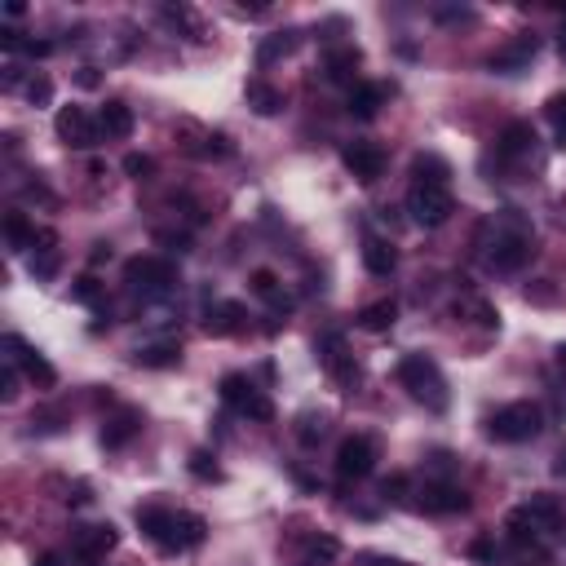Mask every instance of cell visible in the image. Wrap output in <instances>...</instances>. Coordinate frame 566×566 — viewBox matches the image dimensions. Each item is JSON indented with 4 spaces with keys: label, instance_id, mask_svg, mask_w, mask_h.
I'll use <instances>...</instances> for the list:
<instances>
[{
    "label": "cell",
    "instance_id": "6da1fadb",
    "mask_svg": "<svg viewBox=\"0 0 566 566\" xmlns=\"http://www.w3.org/2000/svg\"><path fill=\"white\" fill-rule=\"evenodd\" d=\"M399 385L416 403H425L430 412H443L447 407V381H443V372H438V363L430 354H403L399 359Z\"/></svg>",
    "mask_w": 566,
    "mask_h": 566
},
{
    "label": "cell",
    "instance_id": "7a4b0ae2",
    "mask_svg": "<svg viewBox=\"0 0 566 566\" xmlns=\"http://www.w3.org/2000/svg\"><path fill=\"white\" fill-rule=\"evenodd\" d=\"M540 430H545V416H540L536 403H509L487 421V434L496 443H531Z\"/></svg>",
    "mask_w": 566,
    "mask_h": 566
},
{
    "label": "cell",
    "instance_id": "3957f363",
    "mask_svg": "<svg viewBox=\"0 0 566 566\" xmlns=\"http://www.w3.org/2000/svg\"><path fill=\"white\" fill-rule=\"evenodd\" d=\"M407 213H412L416 226H430V230H434V226H443V221L456 213V199H452L447 186H412Z\"/></svg>",
    "mask_w": 566,
    "mask_h": 566
},
{
    "label": "cell",
    "instance_id": "277c9868",
    "mask_svg": "<svg viewBox=\"0 0 566 566\" xmlns=\"http://www.w3.org/2000/svg\"><path fill=\"white\" fill-rule=\"evenodd\" d=\"M58 137L71 146V151H93L102 142V128H97V115H89L84 106H62L58 120H53Z\"/></svg>",
    "mask_w": 566,
    "mask_h": 566
},
{
    "label": "cell",
    "instance_id": "5b68a950",
    "mask_svg": "<svg viewBox=\"0 0 566 566\" xmlns=\"http://www.w3.org/2000/svg\"><path fill=\"white\" fill-rule=\"evenodd\" d=\"M120 545V531L111 523H97V527H75L71 531V558L80 566H97L111 549Z\"/></svg>",
    "mask_w": 566,
    "mask_h": 566
},
{
    "label": "cell",
    "instance_id": "8992f818",
    "mask_svg": "<svg viewBox=\"0 0 566 566\" xmlns=\"http://www.w3.org/2000/svg\"><path fill=\"white\" fill-rule=\"evenodd\" d=\"M124 279H128L133 288L164 292V288L177 283V266L164 261V257H133V261H124Z\"/></svg>",
    "mask_w": 566,
    "mask_h": 566
},
{
    "label": "cell",
    "instance_id": "52a82bcc",
    "mask_svg": "<svg viewBox=\"0 0 566 566\" xmlns=\"http://www.w3.org/2000/svg\"><path fill=\"white\" fill-rule=\"evenodd\" d=\"M4 345L13 350V354H9V363H18V368H22V376H27L31 385H40V390H53V385H58V368H53L40 350H31V345H27L22 337H13V332L4 337Z\"/></svg>",
    "mask_w": 566,
    "mask_h": 566
},
{
    "label": "cell",
    "instance_id": "ba28073f",
    "mask_svg": "<svg viewBox=\"0 0 566 566\" xmlns=\"http://www.w3.org/2000/svg\"><path fill=\"white\" fill-rule=\"evenodd\" d=\"M376 469V443L368 438V434H354V438H345L341 447H337V474L350 483H359V478H368Z\"/></svg>",
    "mask_w": 566,
    "mask_h": 566
},
{
    "label": "cell",
    "instance_id": "9c48e42d",
    "mask_svg": "<svg viewBox=\"0 0 566 566\" xmlns=\"http://www.w3.org/2000/svg\"><path fill=\"white\" fill-rule=\"evenodd\" d=\"M319 363H323V372H328L332 381H341V385H354V381H359V363H354V354L345 350V341H341L337 332L319 341Z\"/></svg>",
    "mask_w": 566,
    "mask_h": 566
},
{
    "label": "cell",
    "instance_id": "30bf717a",
    "mask_svg": "<svg viewBox=\"0 0 566 566\" xmlns=\"http://www.w3.org/2000/svg\"><path fill=\"white\" fill-rule=\"evenodd\" d=\"M341 164L359 177V182H376L381 173H385V151L381 146H372V142H350L345 151H341Z\"/></svg>",
    "mask_w": 566,
    "mask_h": 566
},
{
    "label": "cell",
    "instance_id": "8fae6325",
    "mask_svg": "<svg viewBox=\"0 0 566 566\" xmlns=\"http://www.w3.org/2000/svg\"><path fill=\"white\" fill-rule=\"evenodd\" d=\"M527 257H531V235H527V230L496 235V244H492V266H496V270L514 275V270L527 266Z\"/></svg>",
    "mask_w": 566,
    "mask_h": 566
},
{
    "label": "cell",
    "instance_id": "7c38bea8",
    "mask_svg": "<svg viewBox=\"0 0 566 566\" xmlns=\"http://www.w3.org/2000/svg\"><path fill=\"white\" fill-rule=\"evenodd\" d=\"M416 509H421V514H465V509H469V496H465L461 487H452V483H434V487L421 492Z\"/></svg>",
    "mask_w": 566,
    "mask_h": 566
},
{
    "label": "cell",
    "instance_id": "4fadbf2b",
    "mask_svg": "<svg viewBox=\"0 0 566 566\" xmlns=\"http://www.w3.org/2000/svg\"><path fill=\"white\" fill-rule=\"evenodd\" d=\"M536 53H540V40H536V35H518V40H509L505 49L492 53V71H509V75H514V71H523Z\"/></svg>",
    "mask_w": 566,
    "mask_h": 566
},
{
    "label": "cell",
    "instance_id": "5bb4252c",
    "mask_svg": "<svg viewBox=\"0 0 566 566\" xmlns=\"http://www.w3.org/2000/svg\"><path fill=\"white\" fill-rule=\"evenodd\" d=\"M204 536H208V523H204L199 514H177V518H173V536H168V545H164V554H182V549H199V545H204Z\"/></svg>",
    "mask_w": 566,
    "mask_h": 566
},
{
    "label": "cell",
    "instance_id": "9a60e30c",
    "mask_svg": "<svg viewBox=\"0 0 566 566\" xmlns=\"http://www.w3.org/2000/svg\"><path fill=\"white\" fill-rule=\"evenodd\" d=\"M133 106H124V102H106L102 111H97V128H102V137H111V142H124L128 133H133Z\"/></svg>",
    "mask_w": 566,
    "mask_h": 566
},
{
    "label": "cell",
    "instance_id": "2e32d148",
    "mask_svg": "<svg viewBox=\"0 0 566 566\" xmlns=\"http://www.w3.org/2000/svg\"><path fill=\"white\" fill-rule=\"evenodd\" d=\"M137 430H142V416H137L133 407H120V412L102 425V447H106V452H120V447H124Z\"/></svg>",
    "mask_w": 566,
    "mask_h": 566
},
{
    "label": "cell",
    "instance_id": "e0dca14e",
    "mask_svg": "<svg viewBox=\"0 0 566 566\" xmlns=\"http://www.w3.org/2000/svg\"><path fill=\"white\" fill-rule=\"evenodd\" d=\"M173 518H177V514L164 509V505H142V509H137V527H142V536L155 540L159 549H164L168 536H173Z\"/></svg>",
    "mask_w": 566,
    "mask_h": 566
},
{
    "label": "cell",
    "instance_id": "ac0fdd59",
    "mask_svg": "<svg viewBox=\"0 0 566 566\" xmlns=\"http://www.w3.org/2000/svg\"><path fill=\"white\" fill-rule=\"evenodd\" d=\"M239 328H244V306H235V301L208 306V314H204V332L208 337H235Z\"/></svg>",
    "mask_w": 566,
    "mask_h": 566
},
{
    "label": "cell",
    "instance_id": "d6986e66",
    "mask_svg": "<svg viewBox=\"0 0 566 566\" xmlns=\"http://www.w3.org/2000/svg\"><path fill=\"white\" fill-rule=\"evenodd\" d=\"M359 62H363L359 44H332V49H328V58H323V71H328V80H341V84H350Z\"/></svg>",
    "mask_w": 566,
    "mask_h": 566
},
{
    "label": "cell",
    "instance_id": "ffe728a7",
    "mask_svg": "<svg viewBox=\"0 0 566 566\" xmlns=\"http://www.w3.org/2000/svg\"><path fill=\"white\" fill-rule=\"evenodd\" d=\"M363 266H368V275L385 279V275H394V266H399V252H394L385 239L368 235V239H363Z\"/></svg>",
    "mask_w": 566,
    "mask_h": 566
},
{
    "label": "cell",
    "instance_id": "44dd1931",
    "mask_svg": "<svg viewBox=\"0 0 566 566\" xmlns=\"http://www.w3.org/2000/svg\"><path fill=\"white\" fill-rule=\"evenodd\" d=\"M531 142H536V128H531V120H509L505 124V133H500V155L505 159H514V155H527L531 151Z\"/></svg>",
    "mask_w": 566,
    "mask_h": 566
},
{
    "label": "cell",
    "instance_id": "7402d4cb",
    "mask_svg": "<svg viewBox=\"0 0 566 566\" xmlns=\"http://www.w3.org/2000/svg\"><path fill=\"white\" fill-rule=\"evenodd\" d=\"M133 363H137V368H155V372L177 368V363H182V345H177V341H155V345H142V350L133 354Z\"/></svg>",
    "mask_w": 566,
    "mask_h": 566
},
{
    "label": "cell",
    "instance_id": "603a6c76",
    "mask_svg": "<svg viewBox=\"0 0 566 566\" xmlns=\"http://www.w3.org/2000/svg\"><path fill=\"white\" fill-rule=\"evenodd\" d=\"M394 319H399V306H394L390 297L368 301V306L359 310V328H363V332H390V328H394Z\"/></svg>",
    "mask_w": 566,
    "mask_h": 566
},
{
    "label": "cell",
    "instance_id": "cb8c5ba5",
    "mask_svg": "<svg viewBox=\"0 0 566 566\" xmlns=\"http://www.w3.org/2000/svg\"><path fill=\"white\" fill-rule=\"evenodd\" d=\"M341 558V540L337 536H310L301 549V566H332Z\"/></svg>",
    "mask_w": 566,
    "mask_h": 566
},
{
    "label": "cell",
    "instance_id": "d4e9b609",
    "mask_svg": "<svg viewBox=\"0 0 566 566\" xmlns=\"http://www.w3.org/2000/svg\"><path fill=\"white\" fill-rule=\"evenodd\" d=\"M381 102H385L381 84H354L350 89V115H359V120H372L381 111Z\"/></svg>",
    "mask_w": 566,
    "mask_h": 566
},
{
    "label": "cell",
    "instance_id": "484cf974",
    "mask_svg": "<svg viewBox=\"0 0 566 566\" xmlns=\"http://www.w3.org/2000/svg\"><path fill=\"white\" fill-rule=\"evenodd\" d=\"M248 288H252V292H257L261 301H270L275 310H283V314H288V306H292V301L283 297V288H279V275H275V270H252Z\"/></svg>",
    "mask_w": 566,
    "mask_h": 566
},
{
    "label": "cell",
    "instance_id": "4316f807",
    "mask_svg": "<svg viewBox=\"0 0 566 566\" xmlns=\"http://www.w3.org/2000/svg\"><path fill=\"white\" fill-rule=\"evenodd\" d=\"M412 173H416V186H447V177H452L447 159H438V155H416Z\"/></svg>",
    "mask_w": 566,
    "mask_h": 566
},
{
    "label": "cell",
    "instance_id": "83f0119b",
    "mask_svg": "<svg viewBox=\"0 0 566 566\" xmlns=\"http://www.w3.org/2000/svg\"><path fill=\"white\" fill-rule=\"evenodd\" d=\"M248 106H252L257 115H275V111L283 106V93H279L275 84H266V80H248Z\"/></svg>",
    "mask_w": 566,
    "mask_h": 566
},
{
    "label": "cell",
    "instance_id": "f1b7e54d",
    "mask_svg": "<svg viewBox=\"0 0 566 566\" xmlns=\"http://www.w3.org/2000/svg\"><path fill=\"white\" fill-rule=\"evenodd\" d=\"M4 239H9V248H35V226L22 217V213H4Z\"/></svg>",
    "mask_w": 566,
    "mask_h": 566
},
{
    "label": "cell",
    "instance_id": "f546056e",
    "mask_svg": "<svg viewBox=\"0 0 566 566\" xmlns=\"http://www.w3.org/2000/svg\"><path fill=\"white\" fill-rule=\"evenodd\" d=\"M527 514H531V523L545 531V527H558V518H562V505H558L554 496H545V492H540V496H531V500H527Z\"/></svg>",
    "mask_w": 566,
    "mask_h": 566
},
{
    "label": "cell",
    "instance_id": "4dcf8cb0",
    "mask_svg": "<svg viewBox=\"0 0 566 566\" xmlns=\"http://www.w3.org/2000/svg\"><path fill=\"white\" fill-rule=\"evenodd\" d=\"M505 531H509V540H514V545H536V536H540V527L531 523L527 505H523V509H514V514L505 518Z\"/></svg>",
    "mask_w": 566,
    "mask_h": 566
},
{
    "label": "cell",
    "instance_id": "1f68e13d",
    "mask_svg": "<svg viewBox=\"0 0 566 566\" xmlns=\"http://www.w3.org/2000/svg\"><path fill=\"white\" fill-rule=\"evenodd\" d=\"M217 390H221V403L239 412V407L248 403V394H252V381H248V376H239V372H230V376H221V385H217Z\"/></svg>",
    "mask_w": 566,
    "mask_h": 566
},
{
    "label": "cell",
    "instance_id": "d6a6232c",
    "mask_svg": "<svg viewBox=\"0 0 566 566\" xmlns=\"http://www.w3.org/2000/svg\"><path fill=\"white\" fill-rule=\"evenodd\" d=\"M323 434H328V416H314V412H301L297 416V443L301 447H314Z\"/></svg>",
    "mask_w": 566,
    "mask_h": 566
},
{
    "label": "cell",
    "instance_id": "836d02e7",
    "mask_svg": "<svg viewBox=\"0 0 566 566\" xmlns=\"http://www.w3.org/2000/svg\"><path fill=\"white\" fill-rule=\"evenodd\" d=\"M292 49H297V31H279V35L261 40L257 62H275V58H283V53H292Z\"/></svg>",
    "mask_w": 566,
    "mask_h": 566
},
{
    "label": "cell",
    "instance_id": "e575fe53",
    "mask_svg": "<svg viewBox=\"0 0 566 566\" xmlns=\"http://www.w3.org/2000/svg\"><path fill=\"white\" fill-rule=\"evenodd\" d=\"M239 416H248V421H275V403H270L261 390H252V394H248V403L239 407Z\"/></svg>",
    "mask_w": 566,
    "mask_h": 566
},
{
    "label": "cell",
    "instance_id": "d590c367",
    "mask_svg": "<svg viewBox=\"0 0 566 566\" xmlns=\"http://www.w3.org/2000/svg\"><path fill=\"white\" fill-rule=\"evenodd\" d=\"M545 115L558 124V151H566V89H562V93H554V97L545 102Z\"/></svg>",
    "mask_w": 566,
    "mask_h": 566
},
{
    "label": "cell",
    "instance_id": "8d00e7d4",
    "mask_svg": "<svg viewBox=\"0 0 566 566\" xmlns=\"http://www.w3.org/2000/svg\"><path fill=\"white\" fill-rule=\"evenodd\" d=\"M120 168H124L133 182H142V177H151V173H155V159H151V155H142V151H128Z\"/></svg>",
    "mask_w": 566,
    "mask_h": 566
},
{
    "label": "cell",
    "instance_id": "74e56055",
    "mask_svg": "<svg viewBox=\"0 0 566 566\" xmlns=\"http://www.w3.org/2000/svg\"><path fill=\"white\" fill-rule=\"evenodd\" d=\"M190 474L204 478V483H208V478H221V469H217V461H213L208 452H190Z\"/></svg>",
    "mask_w": 566,
    "mask_h": 566
},
{
    "label": "cell",
    "instance_id": "f35d334b",
    "mask_svg": "<svg viewBox=\"0 0 566 566\" xmlns=\"http://www.w3.org/2000/svg\"><path fill=\"white\" fill-rule=\"evenodd\" d=\"M31 275L35 279H53L58 275V252H35L31 257Z\"/></svg>",
    "mask_w": 566,
    "mask_h": 566
},
{
    "label": "cell",
    "instance_id": "ab89813d",
    "mask_svg": "<svg viewBox=\"0 0 566 566\" xmlns=\"http://www.w3.org/2000/svg\"><path fill=\"white\" fill-rule=\"evenodd\" d=\"M403 496H407V474H394V478L381 483V500H394V505H399Z\"/></svg>",
    "mask_w": 566,
    "mask_h": 566
},
{
    "label": "cell",
    "instance_id": "60d3db41",
    "mask_svg": "<svg viewBox=\"0 0 566 566\" xmlns=\"http://www.w3.org/2000/svg\"><path fill=\"white\" fill-rule=\"evenodd\" d=\"M71 297H75V301H84V306H93V301H97V279H93V275H84V279H75V288H71Z\"/></svg>",
    "mask_w": 566,
    "mask_h": 566
},
{
    "label": "cell",
    "instance_id": "b9f144b4",
    "mask_svg": "<svg viewBox=\"0 0 566 566\" xmlns=\"http://www.w3.org/2000/svg\"><path fill=\"white\" fill-rule=\"evenodd\" d=\"M469 558H474V562H492V558H496V540H492V536L469 540Z\"/></svg>",
    "mask_w": 566,
    "mask_h": 566
},
{
    "label": "cell",
    "instance_id": "7bdbcfd3",
    "mask_svg": "<svg viewBox=\"0 0 566 566\" xmlns=\"http://www.w3.org/2000/svg\"><path fill=\"white\" fill-rule=\"evenodd\" d=\"M27 97H31V102H35V106H44V102H49V97H53V84H49V80H44V75H35V80H31V84H27Z\"/></svg>",
    "mask_w": 566,
    "mask_h": 566
},
{
    "label": "cell",
    "instance_id": "ee69618b",
    "mask_svg": "<svg viewBox=\"0 0 566 566\" xmlns=\"http://www.w3.org/2000/svg\"><path fill=\"white\" fill-rule=\"evenodd\" d=\"M22 53H27V58H49V53H53V40H27Z\"/></svg>",
    "mask_w": 566,
    "mask_h": 566
},
{
    "label": "cell",
    "instance_id": "f6af8a7d",
    "mask_svg": "<svg viewBox=\"0 0 566 566\" xmlns=\"http://www.w3.org/2000/svg\"><path fill=\"white\" fill-rule=\"evenodd\" d=\"M545 283H549V279H545ZM545 283H540V288H527V301H540V306H554V301H558V292H554V288H545Z\"/></svg>",
    "mask_w": 566,
    "mask_h": 566
},
{
    "label": "cell",
    "instance_id": "bcb514c9",
    "mask_svg": "<svg viewBox=\"0 0 566 566\" xmlns=\"http://www.w3.org/2000/svg\"><path fill=\"white\" fill-rule=\"evenodd\" d=\"M80 89H97V66H80Z\"/></svg>",
    "mask_w": 566,
    "mask_h": 566
},
{
    "label": "cell",
    "instance_id": "7dc6e473",
    "mask_svg": "<svg viewBox=\"0 0 566 566\" xmlns=\"http://www.w3.org/2000/svg\"><path fill=\"white\" fill-rule=\"evenodd\" d=\"M102 261H111V248L106 244H93V266H102Z\"/></svg>",
    "mask_w": 566,
    "mask_h": 566
},
{
    "label": "cell",
    "instance_id": "c3c4849f",
    "mask_svg": "<svg viewBox=\"0 0 566 566\" xmlns=\"http://www.w3.org/2000/svg\"><path fill=\"white\" fill-rule=\"evenodd\" d=\"M4 13H9V18H22V13H27V4H22V0H9V4H4Z\"/></svg>",
    "mask_w": 566,
    "mask_h": 566
},
{
    "label": "cell",
    "instance_id": "681fc988",
    "mask_svg": "<svg viewBox=\"0 0 566 566\" xmlns=\"http://www.w3.org/2000/svg\"><path fill=\"white\" fill-rule=\"evenodd\" d=\"M31 566H62V558H58V554H40Z\"/></svg>",
    "mask_w": 566,
    "mask_h": 566
},
{
    "label": "cell",
    "instance_id": "f907efd6",
    "mask_svg": "<svg viewBox=\"0 0 566 566\" xmlns=\"http://www.w3.org/2000/svg\"><path fill=\"white\" fill-rule=\"evenodd\" d=\"M554 469H558V474H562V478H566V447H562V452H558V465H554Z\"/></svg>",
    "mask_w": 566,
    "mask_h": 566
},
{
    "label": "cell",
    "instance_id": "816d5d0a",
    "mask_svg": "<svg viewBox=\"0 0 566 566\" xmlns=\"http://www.w3.org/2000/svg\"><path fill=\"white\" fill-rule=\"evenodd\" d=\"M376 566H407V562H399V558H381Z\"/></svg>",
    "mask_w": 566,
    "mask_h": 566
},
{
    "label": "cell",
    "instance_id": "f5cc1de1",
    "mask_svg": "<svg viewBox=\"0 0 566 566\" xmlns=\"http://www.w3.org/2000/svg\"><path fill=\"white\" fill-rule=\"evenodd\" d=\"M562 53H566V18H562Z\"/></svg>",
    "mask_w": 566,
    "mask_h": 566
}]
</instances>
